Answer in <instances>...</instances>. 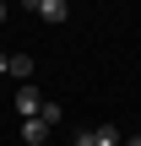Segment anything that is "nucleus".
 <instances>
[{
    "instance_id": "nucleus-1",
    "label": "nucleus",
    "mask_w": 141,
    "mask_h": 146,
    "mask_svg": "<svg viewBox=\"0 0 141 146\" xmlns=\"http://www.w3.org/2000/svg\"><path fill=\"white\" fill-rule=\"evenodd\" d=\"M16 114H22V125H27V119H38V114H43V98H38L33 87H22V92H16Z\"/></svg>"
},
{
    "instance_id": "nucleus-2",
    "label": "nucleus",
    "mask_w": 141,
    "mask_h": 146,
    "mask_svg": "<svg viewBox=\"0 0 141 146\" xmlns=\"http://www.w3.org/2000/svg\"><path fill=\"white\" fill-rule=\"evenodd\" d=\"M33 11H38L43 22H65V16H71V5H65V0H33Z\"/></svg>"
},
{
    "instance_id": "nucleus-3",
    "label": "nucleus",
    "mask_w": 141,
    "mask_h": 146,
    "mask_svg": "<svg viewBox=\"0 0 141 146\" xmlns=\"http://www.w3.org/2000/svg\"><path fill=\"white\" fill-rule=\"evenodd\" d=\"M43 135H49L43 119H27V125H22V141H27V146H43Z\"/></svg>"
},
{
    "instance_id": "nucleus-4",
    "label": "nucleus",
    "mask_w": 141,
    "mask_h": 146,
    "mask_svg": "<svg viewBox=\"0 0 141 146\" xmlns=\"http://www.w3.org/2000/svg\"><path fill=\"white\" fill-rule=\"evenodd\" d=\"M11 76L27 81V76H33V54H11Z\"/></svg>"
},
{
    "instance_id": "nucleus-5",
    "label": "nucleus",
    "mask_w": 141,
    "mask_h": 146,
    "mask_svg": "<svg viewBox=\"0 0 141 146\" xmlns=\"http://www.w3.org/2000/svg\"><path fill=\"white\" fill-rule=\"evenodd\" d=\"M92 135H98V146H125V141H120V130H114V125H98Z\"/></svg>"
},
{
    "instance_id": "nucleus-6",
    "label": "nucleus",
    "mask_w": 141,
    "mask_h": 146,
    "mask_svg": "<svg viewBox=\"0 0 141 146\" xmlns=\"http://www.w3.org/2000/svg\"><path fill=\"white\" fill-rule=\"evenodd\" d=\"M71 146H98V135H92V130H76V141Z\"/></svg>"
},
{
    "instance_id": "nucleus-7",
    "label": "nucleus",
    "mask_w": 141,
    "mask_h": 146,
    "mask_svg": "<svg viewBox=\"0 0 141 146\" xmlns=\"http://www.w3.org/2000/svg\"><path fill=\"white\" fill-rule=\"evenodd\" d=\"M5 70H11V54H0V76H5Z\"/></svg>"
},
{
    "instance_id": "nucleus-8",
    "label": "nucleus",
    "mask_w": 141,
    "mask_h": 146,
    "mask_svg": "<svg viewBox=\"0 0 141 146\" xmlns=\"http://www.w3.org/2000/svg\"><path fill=\"white\" fill-rule=\"evenodd\" d=\"M125 146H141V135H130V141H125Z\"/></svg>"
},
{
    "instance_id": "nucleus-9",
    "label": "nucleus",
    "mask_w": 141,
    "mask_h": 146,
    "mask_svg": "<svg viewBox=\"0 0 141 146\" xmlns=\"http://www.w3.org/2000/svg\"><path fill=\"white\" fill-rule=\"evenodd\" d=\"M0 22H5V5H0Z\"/></svg>"
}]
</instances>
